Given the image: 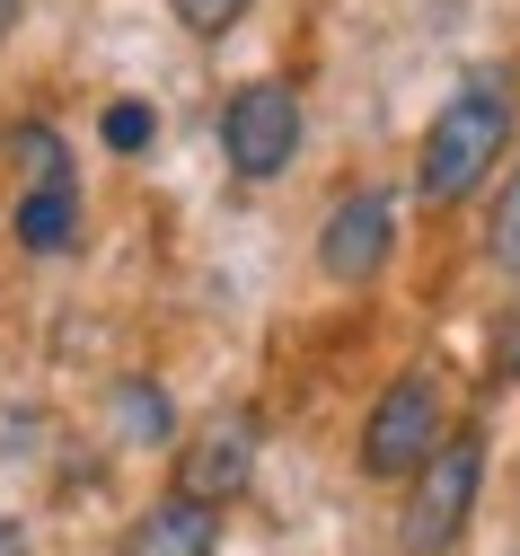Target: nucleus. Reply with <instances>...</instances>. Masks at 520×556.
Wrapping results in <instances>:
<instances>
[{"label": "nucleus", "instance_id": "1", "mask_svg": "<svg viewBox=\"0 0 520 556\" xmlns=\"http://www.w3.org/2000/svg\"><path fill=\"white\" fill-rule=\"evenodd\" d=\"M511 80L503 72H477V80H459L451 98H441V115L423 124V151H415V194L423 203H468L485 177H494V160L511 151Z\"/></svg>", "mask_w": 520, "mask_h": 556}, {"label": "nucleus", "instance_id": "2", "mask_svg": "<svg viewBox=\"0 0 520 556\" xmlns=\"http://www.w3.org/2000/svg\"><path fill=\"white\" fill-rule=\"evenodd\" d=\"M477 485H485V433H441V451L406 477V513H397L406 556H451L477 513Z\"/></svg>", "mask_w": 520, "mask_h": 556}, {"label": "nucleus", "instance_id": "3", "mask_svg": "<svg viewBox=\"0 0 520 556\" xmlns=\"http://www.w3.org/2000/svg\"><path fill=\"white\" fill-rule=\"evenodd\" d=\"M441 380L432 371H397L380 397H370V415H362V442H353V459H362V477H380V485H406L432 451H441Z\"/></svg>", "mask_w": 520, "mask_h": 556}, {"label": "nucleus", "instance_id": "4", "mask_svg": "<svg viewBox=\"0 0 520 556\" xmlns=\"http://www.w3.org/2000/svg\"><path fill=\"white\" fill-rule=\"evenodd\" d=\"M220 160H230L239 186H274L291 160H301V89L291 80H248L220 106Z\"/></svg>", "mask_w": 520, "mask_h": 556}, {"label": "nucleus", "instance_id": "5", "mask_svg": "<svg viewBox=\"0 0 520 556\" xmlns=\"http://www.w3.org/2000/svg\"><path fill=\"white\" fill-rule=\"evenodd\" d=\"M397 256V194L389 186H353L327 203V222H318V274L344 292L362 283H380V265Z\"/></svg>", "mask_w": 520, "mask_h": 556}, {"label": "nucleus", "instance_id": "6", "mask_svg": "<svg viewBox=\"0 0 520 556\" xmlns=\"http://www.w3.org/2000/svg\"><path fill=\"white\" fill-rule=\"evenodd\" d=\"M256 451H265V425L239 406V415H212V425L177 451V495L194 504H239L248 477H256Z\"/></svg>", "mask_w": 520, "mask_h": 556}, {"label": "nucleus", "instance_id": "7", "mask_svg": "<svg viewBox=\"0 0 520 556\" xmlns=\"http://www.w3.org/2000/svg\"><path fill=\"white\" fill-rule=\"evenodd\" d=\"M220 547V504H194V495H160L124 530L115 556H212Z\"/></svg>", "mask_w": 520, "mask_h": 556}, {"label": "nucleus", "instance_id": "8", "mask_svg": "<svg viewBox=\"0 0 520 556\" xmlns=\"http://www.w3.org/2000/svg\"><path fill=\"white\" fill-rule=\"evenodd\" d=\"M10 239L27 256H62L80 239V177H27L18 203H10Z\"/></svg>", "mask_w": 520, "mask_h": 556}, {"label": "nucleus", "instance_id": "9", "mask_svg": "<svg viewBox=\"0 0 520 556\" xmlns=\"http://www.w3.org/2000/svg\"><path fill=\"white\" fill-rule=\"evenodd\" d=\"M485 256H494L503 274H520V168L503 177V194H494V213H485Z\"/></svg>", "mask_w": 520, "mask_h": 556}, {"label": "nucleus", "instance_id": "10", "mask_svg": "<svg viewBox=\"0 0 520 556\" xmlns=\"http://www.w3.org/2000/svg\"><path fill=\"white\" fill-rule=\"evenodd\" d=\"M10 160H18V177H71V151H62L53 124H18L10 132Z\"/></svg>", "mask_w": 520, "mask_h": 556}, {"label": "nucleus", "instance_id": "11", "mask_svg": "<svg viewBox=\"0 0 520 556\" xmlns=\"http://www.w3.org/2000/svg\"><path fill=\"white\" fill-rule=\"evenodd\" d=\"M168 10H177V27H186L194 45H212V36H230L256 0H168Z\"/></svg>", "mask_w": 520, "mask_h": 556}, {"label": "nucleus", "instance_id": "12", "mask_svg": "<svg viewBox=\"0 0 520 556\" xmlns=\"http://www.w3.org/2000/svg\"><path fill=\"white\" fill-rule=\"evenodd\" d=\"M106 151H151V106H141V98L106 106Z\"/></svg>", "mask_w": 520, "mask_h": 556}, {"label": "nucleus", "instance_id": "13", "mask_svg": "<svg viewBox=\"0 0 520 556\" xmlns=\"http://www.w3.org/2000/svg\"><path fill=\"white\" fill-rule=\"evenodd\" d=\"M494 371L503 380H520V301L503 309V327H494Z\"/></svg>", "mask_w": 520, "mask_h": 556}, {"label": "nucleus", "instance_id": "14", "mask_svg": "<svg viewBox=\"0 0 520 556\" xmlns=\"http://www.w3.org/2000/svg\"><path fill=\"white\" fill-rule=\"evenodd\" d=\"M124 415H132V425L151 433V442H168V406H160L151 389H124Z\"/></svg>", "mask_w": 520, "mask_h": 556}, {"label": "nucleus", "instance_id": "15", "mask_svg": "<svg viewBox=\"0 0 520 556\" xmlns=\"http://www.w3.org/2000/svg\"><path fill=\"white\" fill-rule=\"evenodd\" d=\"M0 556H36V539H27V521H10V513H0Z\"/></svg>", "mask_w": 520, "mask_h": 556}, {"label": "nucleus", "instance_id": "16", "mask_svg": "<svg viewBox=\"0 0 520 556\" xmlns=\"http://www.w3.org/2000/svg\"><path fill=\"white\" fill-rule=\"evenodd\" d=\"M18 10H27V0H0V45H10V27H18Z\"/></svg>", "mask_w": 520, "mask_h": 556}]
</instances>
